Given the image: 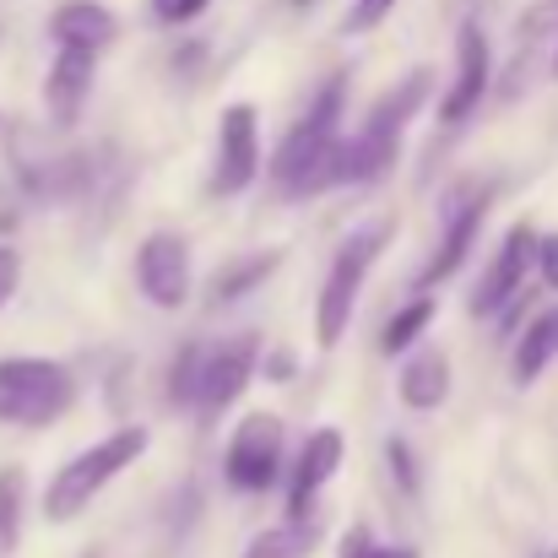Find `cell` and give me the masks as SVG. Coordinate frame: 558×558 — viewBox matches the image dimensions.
I'll return each instance as SVG.
<instances>
[{
    "mask_svg": "<svg viewBox=\"0 0 558 558\" xmlns=\"http://www.w3.org/2000/svg\"><path fill=\"white\" fill-rule=\"evenodd\" d=\"M342 98H348V82L331 76L310 114L282 136L277 158H271V180L288 190V195H320L326 185H337V147H342Z\"/></svg>",
    "mask_w": 558,
    "mask_h": 558,
    "instance_id": "cell-1",
    "label": "cell"
},
{
    "mask_svg": "<svg viewBox=\"0 0 558 558\" xmlns=\"http://www.w3.org/2000/svg\"><path fill=\"white\" fill-rule=\"evenodd\" d=\"M147 456V428L142 423H131V428H114L109 439H98V445H87L82 456H71L54 477H49V488H44V515L49 521H76L125 466H136Z\"/></svg>",
    "mask_w": 558,
    "mask_h": 558,
    "instance_id": "cell-2",
    "label": "cell"
},
{
    "mask_svg": "<svg viewBox=\"0 0 558 558\" xmlns=\"http://www.w3.org/2000/svg\"><path fill=\"white\" fill-rule=\"evenodd\" d=\"M76 407V374L60 359H0V423L49 428Z\"/></svg>",
    "mask_w": 558,
    "mask_h": 558,
    "instance_id": "cell-3",
    "label": "cell"
},
{
    "mask_svg": "<svg viewBox=\"0 0 558 558\" xmlns=\"http://www.w3.org/2000/svg\"><path fill=\"white\" fill-rule=\"evenodd\" d=\"M390 233H396V222H369V228H359V233L337 250L331 277H326L320 304H315V342H320V348H337V342L348 337L353 310H359V288H364L369 266L379 260V250L390 244Z\"/></svg>",
    "mask_w": 558,
    "mask_h": 558,
    "instance_id": "cell-4",
    "label": "cell"
},
{
    "mask_svg": "<svg viewBox=\"0 0 558 558\" xmlns=\"http://www.w3.org/2000/svg\"><path fill=\"white\" fill-rule=\"evenodd\" d=\"M277 472H282V417L250 412L222 450V477L239 494H266L277 483Z\"/></svg>",
    "mask_w": 558,
    "mask_h": 558,
    "instance_id": "cell-5",
    "label": "cell"
},
{
    "mask_svg": "<svg viewBox=\"0 0 558 558\" xmlns=\"http://www.w3.org/2000/svg\"><path fill=\"white\" fill-rule=\"evenodd\" d=\"M494 206V185H461L450 195V211H445V233H439V250L428 255V266L417 271V288H439L445 277L461 271V260L472 255L477 233H483V217Z\"/></svg>",
    "mask_w": 558,
    "mask_h": 558,
    "instance_id": "cell-6",
    "label": "cell"
},
{
    "mask_svg": "<svg viewBox=\"0 0 558 558\" xmlns=\"http://www.w3.org/2000/svg\"><path fill=\"white\" fill-rule=\"evenodd\" d=\"M260 174V125L250 104H228L217 125V169H211V195H239Z\"/></svg>",
    "mask_w": 558,
    "mask_h": 558,
    "instance_id": "cell-7",
    "label": "cell"
},
{
    "mask_svg": "<svg viewBox=\"0 0 558 558\" xmlns=\"http://www.w3.org/2000/svg\"><path fill=\"white\" fill-rule=\"evenodd\" d=\"M136 288L153 310H180L190 299V244L180 233H147L136 250Z\"/></svg>",
    "mask_w": 558,
    "mask_h": 558,
    "instance_id": "cell-8",
    "label": "cell"
},
{
    "mask_svg": "<svg viewBox=\"0 0 558 558\" xmlns=\"http://www.w3.org/2000/svg\"><path fill=\"white\" fill-rule=\"evenodd\" d=\"M488 82H494L488 33H483L477 22H461V33H456V82H450L445 98H439V120H445V125L472 120V109L488 98Z\"/></svg>",
    "mask_w": 558,
    "mask_h": 558,
    "instance_id": "cell-9",
    "label": "cell"
},
{
    "mask_svg": "<svg viewBox=\"0 0 558 558\" xmlns=\"http://www.w3.org/2000/svg\"><path fill=\"white\" fill-rule=\"evenodd\" d=\"M255 359H260L255 337H233V342H222V348L206 353V364H201V390H195V412H201L206 423H217V417L244 396V385L255 379Z\"/></svg>",
    "mask_w": 558,
    "mask_h": 558,
    "instance_id": "cell-10",
    "label": "cell"
},
{
    "mask_svg": "<svg viewBox=\"0 0 558 558\" xmlns=\"http://www.w3.org/2000/svg\"><path fill=\"white\" fill-rule=\"evenodd\" d=\"M537 239H543V233H532L526 222H515V228L505 233L494 266L483 271V282H477V293H472V315H499L510 299L526 293V271L537 266Z\"/></svg>",
    "mask_w": 558,
    "mask_h": 558,
    "instance_id": "cell-11",
    "label": "cell"
},
{
    "mask_svg": "<svg viewBox=\"0 0 558 558\" xmlns=\"http://www.w3.org/2000/svg\"><path fill=\"white\" fill-rule=\"evenodd\" d=\"M337 466H342V434H337V428L310 434L304 450H299L293 483H288V521H310V510H315L320 488L337 477Z\"/></svg>",
    "mask_w": 558,
    "mask_h": 558,
    "instance_id": "cell-12",
    "label": "cell"
},
{
    "mask_svg": "<svg viewBox=\"0 0 558 558\" xmlns=\"http://www.w3.org/2000/svg\"><path fill=\"white\" fill-rule=\"evenodd\" d=\"M49 33L60 49H87V54H104L114 38H120V22L104 0H60L54 16H49Z\"/></svg>",
    "mask_w": 558,
    "mask_h": 558,
    "instance_id": "cell-13",
    "label": "cell"
},
{
    "mask_svg": "<svg viewBox=\"0 0 558 558\" xmlns=\"http://www.w3.org/2000/svg\"><path fill=\"white\" fill-rule=\"evenodd\" d=\"M93 76H98V54L87 49H60L49 76H44V104L54 114V125H76L87 93H93Z\"/></svg>",
    "mask_w": 558,
    "mask_h": 558,
    "instance_id": "cell-14",
    "label": "cell"
},
{
    "mask_svg": "<svg viewBox=\"0 0 558 558\" xmlns=\"http://www.w3.org/2000/svg\"><path fill=\"white\" fill-rule=\"evenodd\" d=\"M428 93H434V76L428 71H412V76H401L390 93H379V104L369 109V120H364V136H379V142H401V131L412 125V114L428 104Z\"/></svg>",
    "mask_w": 558,
    "mask_h": 558,
    "instance_id": "cell-15",
    "label": "cell"
},
{
    "mask_svg": "<svg viewBox=\"0 0 558 558\" xmlns=\"http://www.w3.org/2000/svg\"><path fill=\"white\" fill-rule=\"evenodd\" d=\"M554 359H558V304H548V310H537V315L526 320V331L515 337V353H510V374H515V385L543 379Z\"/></svg>",
    "mask_w": 558,
    "mask_h": 558,
    "instance_id": "cell-16",
    "label": "cell"
},
{
    "mask_svg": "<svg viewBox=\"0 0 558 558\" xmlns=\"http://www.w3.org/2000/svg\"><path fill=\"white\" fill-rule=\"evenodd\" d=\"M396 390H401V401H407L412 412H434V407L450 396V359H445L439 348L412 353L401 379H396Z\"/></svg>",
    "mask_w": 558,
    "mask_h": 558,
    "instance_id": "cell-17",
    "label": "cell"
},
{
    "mask_svg": "<svg viewBox=\"0 0 558 558\" xmlns=\"http://www.w3.org/2000/svg\"><path fill=\"white\" fill-rule=\"evenodd\" d=\"M277 250H266V255H250V260H233V266H222L217 277H211V304H233V299H244L250 288H260L271 271H277Z\"/></svg>",
    "mask_w": 558,
    "mask_h": 558,
    "instance_id": "cell-18",
    "label": "cell"
},
{
    "mask_svg": "<svg viewBox=\"0 0 558 558\" xmlns=\"http://www.w3.org/2000/svg\"><path fill=\"white\" fill-rule=\"evenodd\" d=\"M315 554V526L310 521H282L250 537L244 558H310Z\"/></svg>",
    "mask_w": 558,
    "mask_h": 558,
    "instance_id": "cell-19",
    "label": "cell"
},
{
    "mask_svg": "<svg viewBox=\"0 0 558 558\" xmlns=\"http://www.w3.org/2000/svg\"><path fill=\"white\" fill-rule=\"evenodd\" d=\"M428 320H434V299H428V293H417L412 304H401V310L385 320V331H379V353H390V359H396V353H407V348L428 331Z\"/></svg>",
    "mask_w": 558,
    "mask_h": 558,
    "instance_id": "cell-20",
    "label": "cell"
},
{
    "mask_svg": "<svg viewBox=\"0 0 558 558\" xmlns=\"http://www.w3.org/2000/svg\"><path fill=\"white\" fill-rule=\"evenodd\" d=\"M22 499H27V472L0 466V554H11L22 537Z\"/></svg>",
    "mask_w": 558,
    "mask_h": 558,
    "instance_id": "cell-21",
    "label": "cell"
},
{
    "mask_svg": "<svg viewBox=\"0 0 558 558\" xmlns=\"http://www.w3.org/2000/svg\"><path fill=\"white\" fill-rule=\"evenodd\" d=\"M201 364H206V348H180V353H174V364H169V401H174V407H195Z\"/></svg>",
    "mask_w": 558,
    "mask_h": 558,
    "instance_id": "cell-22",
    "label": "cell"
},
{
    "mask_svg": "<svg viewBox=\"0 0 558 558\" xmlns=\"http://www.w3.org/2000/svg\"><path fill=\"white\" fill-rule=\"evenodd\" d=\"M342 558H417L412 548H379L369 537V526H353L348 537H342Z\"/></svg>",
    "mask_w": 558,
    "mask_h": 558,
    "instance_id": "cell-23",
    "label": "cell"
},
{
    "mask_svg": "<svg viewBox=\"0 0 558 558\" xmlns=\"http://www.w3.org/2000/svg\"><path fill=\"white\" fill-rule=\"evenodd\" d=\"M385 461H390V477L401 483V494L412 499V494H417V461H412L407 439H390V445H385Z\"/></svg>",
    "mask_w": 558,
    "mask_h": 558,
    "instance_id": "cell-24",
    "label": "cell"
},
{
    "mask_svg": "<svg viewBox=\"0 0 558 558\" xmlns=\"http://www.w3.org/2000/svg\"><path fill=\"white\" fill-rule=\"evenodd\" d=\"M206 5H211V0H153V16H158L163 27H185V22H195Z\"/></svg>",
    "mask_w": 558,
    "mask_h": 558,
    "instance_id": "cell-25",
    "label": "cell"
},
{
    "mask_svg": "<svg viewBox=\"0 0 558 558\" xmlns=\"http://www.w3.org/2000/svg\"><path fill=\"white\" fill-rule=\"evenodd\" d=\"M390 11H396V0H353V11H348V33H369V27H379Z\"/></svg>",
    "mask_w": 558,
    "mask_h": 558,
    "instance_id": "cell-26",
    "label": "cell"
},
{
    "mask_svg": "<svg viewBox=\"0 0 558 558\" xmlns=\"http://www.w3.org/2000/svg\"><path fill=\"white\" fill-rule=\"evenodd\" d=\"M16 288H22V255L11 244H0V310L16 299Z\"/></svg>",
    "mask_w": 558,
    "mask_h": 558,
    "instance_id": "cell-27",
    "label": "cell"
},
{
    "mask_svg": "<svg viewBox=\"0 0 558 558\" xmlns=\"http://www.w3.org/2000/svg\"><path fill=\"white\" fill-rule=\"evenodd\" d=\"M537 277L558 293V233H543V239H537Z\"/></svg>",
    "mask_w": 558,
    "mask_h": 558,
    "instance_id": "cell-28",
    "label": "cell"
},
{
    "mask_svg": "<svg viewBox=\"0 0 558 558\" xmlns=\"http://www.w3.org/2000/svg\"><path fill=\"white\" fill-rule=\"evenodd\" d=\"M288 374H293V359H288V353H271V359H266V379H271V385H282Z\"/></svg>",
    "mask_w": 558,
    "mask_h": 558,
    "instance_id": "cell-29",
    "label": "cell"
},
{
    "mask_svg": "<svg viewBox=\"0 0 558 558\" xmlns=\"http://www.w3.org/2000/svg\"><path fill=\"white\" fill-rule=\"evenodd\" d=\"M87 558H104V554H87Z\"/></svg>",
    "mask_w": 558,
    "mask_h": 558,
    "instance_id": "cell-30",
    "label": "cell"
},
{
    "mask_svg": "<svg viewBox=\"0 0 558 558\" xmlns=\"http://www.w3.org/2000/svg\"><path fill=\"white\" fill-rule=\"evenodd\" d=\"M548 558H558V548H554V554H548Z\"/></svg>",
    "mask_w": 558,
    "mask_h": 558,
    "instance_id": "cell-31",
    "label": "cell"
},
{
    "mask_svg": "<svg viewBox=\"0 0 558 558\" xmlns=\"http://www.w3.org/2000/svg\"><path fill=\"white\" fill-rule=\"evenodd\" d=\"M554 71H558V60H554Z\"/></svg>",
    "mask_w": 558,
    "mask_h": 558,
    "instance_id": "cell-32",
    "label": "cell"
},
{
    "mask_svg": "<svg viewBox=\"0 0 558 558\" xmlns=\"http://www.w3.org/2000/svg\"><path fill=\"white\" fill-rule=\"evenodd\" d=\"M0 125H5V120H0Z\"/></svg>",
    "mask_w": 558,
    "mask_h": 558,
    "instance_id": "cell-33",
    "label": "cell"
}]
</instances>
